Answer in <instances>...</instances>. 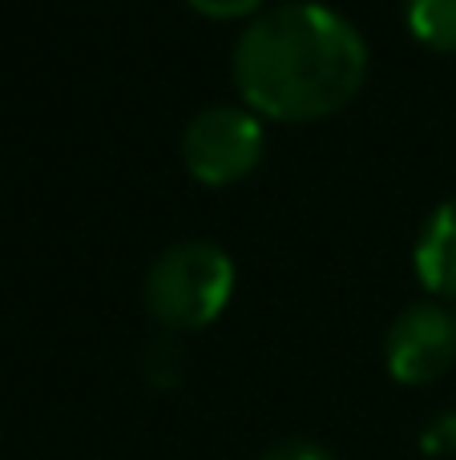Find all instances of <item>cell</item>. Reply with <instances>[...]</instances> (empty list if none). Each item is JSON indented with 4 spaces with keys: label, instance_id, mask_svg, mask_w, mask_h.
Returning a JSON list of instances; mask_svg holds the SVG:
<instances>
[{
    "label": "cell",
    "instance_id": "cell-9",
    "mask_svg": "<svg viewBox=\"0 0 456 460\" xmlns=\"http://www.w3.org/2000/svg\"><path fill=\"white\" fill-rule=\"evenodd\" d=\"M186 4L210 21H250L263 13V0H186Z\"/></svg>",
    "mask_w": 456,
    "mask_h": 460
},
{
    "label": "cell",
    "instance_id": "cell-6",
    "mask_svg": "<svg viewBox=\"0 0 456 460\" xmlns=\"http://www.w3.org/2000/svg\"><path fill=\"white\" fill-rule=\"evenodd\" d=\"M404 24L433 53H456V0H404Z\"/></svg>",
    "mask_w": 456,
    "mask_h": 460
},
{
    "label": "cell",
    "instance_id": "cell-10",
    "mask_svg": "<svg viewBox=\"0 0 456 460\" xmlns=\"http://www.w3.org/2000/svg\"><path fill=\"white\" fill-rule=\"evenodd\" d=\"M259 460H336V456H331V448H323L320 440L287 437V440H275Z\"/></svg>",
    "mask_w": 456,
    "mask_h": 460
},
{
    "label": "cell",
    "instance_id": "cell-8",
    "mask_svg": "<svg viewBox=\"0 0 456 460\" xmlns=\"http://www.w3.org/2000/svg\"><path fill=\"white\" fill-rule=\"evenodd\" d=\"M420 448L436 460L456 456V412H441L436 420H428V429L420 432Z\"/></svg>",
    "mask_w": 456,
    "mask_h": 460
},
{
    "label": "cell",
    "instance_id": "cell-3",
    "mask_svg": "<svg viewBox=\"0 0 456 460\" xmlns=\"http://www.w3.org/2000/svg\"><path fill=\"white\" fill-rule=\"evenodd\" d=\"M263 150V121L247 105H206L182 129V166L202 186L242 182L259 170Z\"/></svg>",
    "mask_w": 456,
    "mask_h": 460
},
{
    "label": "cell",
    "instance_id": "cell-1",
    "mask_svg": "<svg viewBox=\"0 0 456 460\" xmlns=\"http://www.w3.org/2000/svg\"><path fill=\"white\" fill-rule=\"evenodd\" d=\"M231 77L242 105L259 118L320 121L360 97L368 81V40L336 8L287 0L242 24Z\"/></svg>",
    "mask_w": 456,
    "mask_h": 460
},
{
    "label": "cell",
    "instance_id": "cell-4",
    "mask_svg": "<svg viewBox=\"0 0 456 460\" xmlns=\"http://www.w3.org/2000/svg\"><path fill=\"white\" fill-rule=\"evenodd\" d=\"M388 376L404 388L436 384L456 364V311L444 303H412L384 335Z\"/></svg>",
    "mask_w": 456,
    "mask_h": 460
},
{
    "label": "cell",
    "instance_id": "cell-5",
    "mask_svg": "<svg viewBox=\"0 0 456 460\" xmlns=\"http://www.w3.org/2000/svg\"><path fill=\"white\" fill-rule=\"evenodd\" d=\"M412 270L428 295L456 303V199L441 202L425 218L412 246Z\"/></svg>",
    "mask_w": 456,
    "mask_h": 460
},
{
    "label": "cell",
    "instance_id": "cell-2",
    "mask_svg": "<svg viewBox=\"0 0 456 460\" xmlns=\"http://www.w3.org/2000/svg\"><path fill=\"white\" fill-rule=\"evenodd\" d=\"M234 259L210 238H182L166 246L145 270L142 299L153 323L170 335L210 327L234 299Z\"/></svg>",
    "mask_w": 456,
    "mask_h": 460
},
{
    "label": "cell",
    "instance_id": "cell-7",
    "mask_svg": "<svg viewBox=\"0 0 456 460\" xmlns=\"http://www.w3.org/2000/svg\"><path fill=\"white\" fill-rule=\"evenodd\" d=\"M142 372L153 388H178L182 384V372H186V351L178 343V335L162 332L145 343L142 351Z\"/></svg>",
    "mask_w": 456,
    "mask_h": 460
}]
</instances>
